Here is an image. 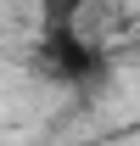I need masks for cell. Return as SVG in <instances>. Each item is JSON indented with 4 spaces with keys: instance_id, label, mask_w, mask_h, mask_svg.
Returning a JSON list of instances; mask_svg holds the SVG:
<instances>
[{
    "instance_id": "cell-1",
    "label": "cell",
    "mask_w": 140,
    "mask_h": 146,
    "mask_svg": "<svg viewBox=\"0 0 140 146\" xmlns=\"http://www.w3.org/2000/svg\"><path fill=\"white\" fill-rule=\"evenodd\" d=\"M28 62H34L39 79L67 84V90H84V84H101L106 79V51L79 28V17H45Z\"/></svg>"
},
{
    "instance_id": "cell-2",
    "label": "cell",
    "mask_w": 140,
    "mask_h": 146,
    "mask_svg": "<svg viewBox=\"0 0 140 146\" xmlns=\"http://www.w3.org/2000/svg\"><path fill=\"white\" fill-rule=\"evenodd\" d=\"M135 62H140V45H135Z\"/></svg>"
}]
</instances>
